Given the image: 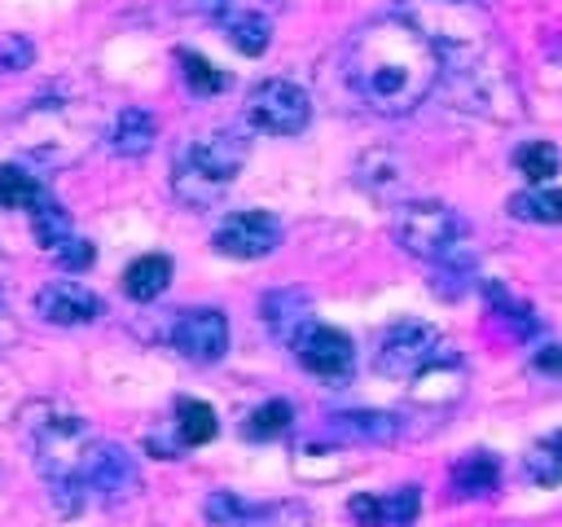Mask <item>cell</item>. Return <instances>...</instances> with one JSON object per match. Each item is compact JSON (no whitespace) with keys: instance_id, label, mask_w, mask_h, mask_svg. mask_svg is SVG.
Wrapping results in <instances>:
<instances>
[{"instance_id":"cell-1","label":"cell","mask_w":562,"mask_h":527,"mask_svg":"<svg viewBox=\"0 0 562 527\" xmlns=\"http://www.w3.org/2000/svg\"><path fill=\"white\" fill-rule=\"evenodd\" d=\"M347 83L369 110L408 114L439 83V53L408 13H386L351 35Z\"/></svg>"},{"instance_id":"cell-2","label":"cell","mask_w":562,"mask_h":527,"mask_svg":"<svg viewBox=\"0 0 562 527\" xmlns=\"http://www.w3.org/2000/svg\"><path fill=\"white\" fill-rule=\"evenodd\" d=\"M22 435L31 444V457H35V470L44 474L48 483V496L61 514H79L88 505V492H83V466H88V452L97 444L92 426L61 408V404H48V400H35L22 408Z\"/></svg>"},{"instance_id":"cell-3","label":"cell","mask_w":562,"mask_h":527,"mask_svg":"<svg viewBox=\"0 0 562 527\" xmlns=\"http://www.w3.org/2000/svg\"><path fill=\"white\" fill-rule=\"evenodd\" d=\"M250 141L237 127H211L176 154V193L193 206H211L246 167Z\"/></svg>"},{"instance_id":"cell-4","label":"cell","mask_w":562,"mask_h":527,"mask_svg":"<svg viewBox=\"0 0 562 527\" xmlns=\"http://www.w3.org/2000/svg\"><path fill=\"white\" fill-rule=\"evenodd\" d=\"M443 360H452V347L443 343V334L426 321H413V316L395 321L373 351V369L391 382H417L426 369H435Z\"/></svg>"},{"instance_id":"cell-5","label":"cell","mask_w":562,"mask_h":527,"mask_svg":"<svg viewBox=\"0 0 562 527\" xmlns=\"http://www.w3.org/2000/svg\"><path fill=\"white\" fill-rule=\"evenodd\" d=\"M391 233L408 255L426 264H439L465 246V220L443 202H404L391 220Z\"/></svg>"},{"instance_id":"cell-6","label":"cell","mask_w":562,"mask_h":527,"mask_svg":"<svg viewBox=\"0 0 562 527\" xmlns=\"http://www.w3.org/2000/svg\"><path fill=\"white\" fill-rule=\"evenodd\" d=\"M246 119L268 136H299L312 123V97L294 79H259L246 97Z\"/></svg>"},{"instance_id":"cell-7","label":"cell","mask_w":562,"mask_h":527,"mask_svg":"<svg viewBox=\"0 0 562 527\" xmlns=\"http://www.w3.org/2000/svg\"><path fill=\"white\" fill-rule=\"evenodd\" d=\"M83 492L88 501H101V505H123L140 492V466L127 448L119 444H105L97 439L92 452H88V466H83Z\"/></svg>"},{"instance_id":"cell-8","label":"cell","mask_w":562,"mask_h":527,"mask_svg":"<svg viewBox=\"0 0 562 527\" xmlns=\"http://www.w3.org/2000/svg\"><path fill=\"white\" fill-rule=\"evenodd\" d=\"M206 518L215 527H312V509L303 501H241L233 492L206 496Z\"/></svg>"},{"instance_id":"cell-9","label":"cell","mask_w":562,"mask_h":527,"mask_svg":"<svg viewBox=\"0 0 562 527\" xmlns=\"http://www.w3.org/2000/svg\"><path fill=\"white\" fill-rule=\"evenodd\" d=\"M211 246L228 259H263L281 246V220L268 211H233L220 220Z\"/></svg>"},{"instance_id":"cell-10","label":"cell","mask_w":562,"mask_h":527,"mask_svg":"<svg viewBox=\"0 0 562 527\" xmlns=\"http://www.w3.org/2000/svg\"><path fill=\"white\" fill-rule=\"evenodd\" d=\"M171 343L184 360H198V365H211L228 351V316L220 307H189L176 316V329H171Z\"/></svg>"},{"instance_id":"cell-11","label":"cell","mask_w":562,"mask_h":527,"mask_svg":"<svg viewBox=\"0 0 562 527\" xmlns=\"http://www.w3.org/2000/svg\"><path fill=\"white\" fill-rule=\"evenodd\" d=\"M294 356H299V365H303L307 373H316V378H342V373L351 369V360H356V347H351V338H347L342 329L312 321V325L299 334Z\"/></svg>"},{"instance_id":"cell-12","label":"cell","mask_w":562,"mask_h":527,"mask_svg":"<svg viewBox=\"0 0 562 527\" xmlns=\"http://www.w3.org/2000/svg\"><path fill=\"white\" fill-rule=\"evenodd\" d=\"M422 509V487H395V492H360L347 501V514L360 523V527H408Z\"/></svg>"},{"instance_id":"cell-13","label":"cell","mask_w":562,"mask_h":527,"mask_svg":"<svg viewBox=\"0 0 562 527\" xmlns=\"http://www.w3.org/2000/svg\"><path fill=\"white\" fill-rule=\"evenodd\" d=\"M35 312L48 325H88L101 316V299L79 281H48L35 294Z\"/></svg>"},{"instance_id":"cell-14","label":"cell","mask_w":562,"mask_h":527,"mask_svg":"<svg viewBox=\"0 0 562 527\" xmlns=\"http://www.w3.org/2000/svg\"><path fill=\"white\" fill-rule=\"evenodd\" d=\"M259 312H263V325L272 329V338L277 343H290V347L312 325V299L303 290H272V294H263Z\"/></svg>"},{"instance_id":"cell-15","label":"cell","mask_w":562,"mask_h":527,"mask_svg":"<svg viewBox=\"0 0 562 527\" xmlns=\"http://www.w3.org/2000/svg\"><path fill=\"white\" fill-rule=\"evenodd\" d=\"M325 430L338 444H391L400 435V417L378 408H356V413H334Z\"/></svg>"},{"instance_id":"cell-16","label":"cell","mask_w":562,"mask_h":527,"mask_svg":"<svg viewBox=\"0 0 562 527\" xmlns=\"http://www.w3.org/2000/svg\"><path fill=\"white\" fill-rule=\"evenodd\" d=\"M154 141H158V123L140 105H123L110 123V136H105L110 154H119V158H140L154 149Z\"/></svg>"},{"instance_id":"cell-17","label":"cell","mask_w":562,"mask_h":527,"mask_svg":"<svg viewBox=\"0 0 562 527\" xmlns=\"http://www.w3.org/2000/svg\"><path fill=\"white\" fill-rule=\"evenodd\" d=\"M167 285H171V259L167 255H140L123 268V294L136 303L158 299Z\"/></svg>"},{"instance_id":"cell-18","label":"cell","mask_w":562,"mask_h":527,"mask_svg":"<svg viewBox=\"0 0 562 527\" xmlns=\"http://www.w3.org/2000/svg\"><path fill=\"white\" fill-rule=\"evenodd\" d=\"M509 215L522 224H562V189L531 184L509 198Z\"/></svg>"},{"instance_id":"cell-19","label":"cell","mask_w":562,"mask_h":527,"mask_svg":"<svg viewBox=\"0 0 562 527\" xmlns=\"http://www.w3.org/2000/svg\"><path fill=\"white\" fill-rule=\"evenodd\" d=\"M496 479H501V466H496V457H487V452H470V457H461V461L452 466V487H457L461 496H487V492L496 487Z\"/></svg>"},{"instance_id":"cell-20","label":"cell","mask_w":562,"mask_h":527,"mask_svg":"<svg viewBox=\"0 0 562 527\" xmlns=\"http://www.w3.org/2000/svg\"><path fill=\"white\" fill-rule=\"evenodd\" d=\"M31 233H35V242L44 246V250H57L66 237H70V211L57 202V198H40L35 206H31Z\"/></svg>"},{"instance_id":"cell-21","label":"cell","mask_w":562,"mask_h":527,"mask_svg":"<svg viewBox=\"0 0 562 527\" xmlns=\"http://www.w3.org/2000/svg\"><path fill=\"white\" fill-rule=\"evenodd\" d=\"M40 198H44V184L22 162H4L0 167V206L4 211H31Z\"/></svg>"},{"instance_id":"cell-22","label":"cell","mask_w":562,"mask_h":527,"mask_svg":"<svg viewBox=\"0 0 562 527\" xmlns=\"http://www.w3.org/2000/svg\"><path fill=\"white\" fill-rule=\"evenodd\" d=\"M215 430H220V422H215V408L206 400H189V395L176 400V435L184 444H211Z\"/></svg>"},{"instance_id":"cell-23","label":"cell","mask_w":562,"mask_h":527,"mask_svg":"<svg viewBox=\"0 0 562 527\" xmlns=\"http://www.w3.org/2000/svg\"><path fill=\"white\" fill-rule=\"evenodd\" d=\"M514 167L531 184H549V176H558V149L549 141H527V145L514 149Z\"/></svg>"},{"instance_id":"cell-24","label":"cell","mask_w":562,"mask_h":527,"mask_svg":"<svg viewBox=\"0 0 562 527\" xmlns=\"http://www.w3.org/2000/svg\"><path fill=\"white\" fill-rule=\"evenodd\" d=\"M290 422H294L290 404H285V400H268V404H259V408L246 417V439H272V435H281Z\"/></svg>"},{"instance_id":"cell-25","label":"cell","mask_w":562,"mask_h":527,"mask_svg":"<svg viewBox=\"0 0 562 527\" xmlns=\"http://www.w3.org/2000/svg\"><path fill=\"white\" fill-rule=\"evenodd\" d=\"M180 66H184V79H189V88H193V92L211 97V92H220V88H224V75H220L206 57H198V53H180Z\"/></svg>"},{"instance_id":"cell-26","label":"cell","mask_w":562,"mask_h":527,"mask_svg":"<svg viewBox=\"0 0 562 527\" xmlns=\"http://www.w3.org/2000/svg\"><path fill=\"white\" fill-rule=\"evenodd\" d=\"M527 479H536L540 487H553V483L562 479V457H558L549 444L531 448V452H527Z\"/></svg>"},{"instance_id":"cell-27","label":"cell","mask_w":562,"mask_h":527,"mask_svg":"<svg viewBox=\"0 0 562 527\" xmlns=\"http://www.w3.org/2000/svg\"><path fill=\"white\" fill-rule=\"evenodd\" d=\"M35 61V44L26 35H0V75H18Z\"/></svg>"},{"instance_id":"cell-28","label":"cell","mask_w":562,"mask_h":527,"mask_svg":"<svg viewBox=\"0 0 562 527\" xmlns=\"http://www.w3.org/2000/svg\"><path fill=\"white\" fill-rule=\"evenodd\" d=\"M53 255H57V264H61V268H70V272H79V268H88V264L97 259V246L70 233V237H66V242H61V246H57Z\"/></svg>"},{"instance_id":"cell-29","label":"cell","mask_w":562,"mask_h":527,"mask_svg":"<svg viewBox=\"0 0 562 527\" xmlns=\"http://www.w3.org/2000/svg\"><path fill=\"white\" fill-rule=\"evenodd\" d=\"M531 365H536L540 373H553V378H562V347H540V351L531 356Z\"/></svg>"},{"instance_id":"cell-30","label":"cell","mask_w":562,"mask_h":527,"mask_svg":"<svg viewBox=\"0 0 562 527\" xmlns=\"http://www.w3.org/2000/svg\"><path fill=\"white\" fill-rule=\"evenodd\" d=\"M13 338V325H9V316H4V307H0V347Z\"/></svg>"},{"instance_id":"cell-31","label":"cell","mask_w":562,"mask_h":527,"mask_svg":"<svg viewBox=\"0 0 562 527\" xmlns=\"http://www.w3.org/2000/svg\"><path fill=\"white\" fill-rule=\"evenodd\" d=\"M549 448H553V452H558V457H562V430H558V435H553V439H549Z\"/></svg>"},{"instance_id":"cell-32","label":"cell","mask_w":562,"mask_h":527,"mask_svg":"<svg viewBox=\"0 0 562 527\" xmlns=\"http://www.w3.org/2000/svg\"><path fill=\"white\" fill-rule=\"evenodd\" d=\"M448 4H483V0H448Z\"/></svg>"}]
</instances>
